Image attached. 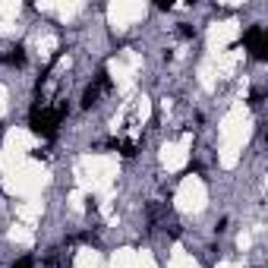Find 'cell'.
Instances as JSON below:
<instances>
[{
	"label": "cell",
	"instance_id": "obj_3",
	"mask_svg": "<svg viewBox=\"0 0 268 268\" xmlns=\"http://www.w3.org/2000/svg\"><path fill=\"white\" fill-rule=\"evenodd\" d=\"M4 63H7V66H26V47H22V44H13V47H7V54H4Z\"/></svg>",
	"mask_w": 268,
	"mask_h": 268
},
{
	"label": "cell",
	"instance_id": "obj_7",
	"mask_svg": "<svg viewBox=\"0 0 268 268\" xmlns=\"http://www.w3.org/2000/svg\"><path fill=\"white\" fill-rule=\"evenodd\" d=\"M10 268H35V259L32 256H22V259H16Z\"/></svg>",
	"mask_w": 268,
	"mask_h": 268
},
{
	"label": "cell",
	"instance_id": "obj_10",
	"mask_svg": "<svg viewBox=\"0 0 268 268\" xmlns=\"http://www.w3.org/2000/svg\"><path fill=\"white\" fill-rule=\"evenodd\" d=\"M202 167H199V161H189V164H186V170L183 174H199Z\"/></svg>",
	"mask_w": 268,
	"mask_h": 268
},
{
	"label": "cell",
	"instance_id": "obj_6",
	"mask_svg": "<svg viewBox=\"0 0 268 268\" xmlns=\"http://www.w3.org/2000/svg\"><path fill=\"white\" fill-rule=\"evenodd\" d=\"M117 149H120V155H123V158H133V155H136V142H120Z\"/></svg>",
	"mask_w": 268,
	"mask_h": 268
},
{
	"label": "cell",
	"instance_id": "obj_1",
	"mask_svg": "<svg viewBox=\"0 0 268 268\" xmlns=\"http://www.w3.org/2000/svg\"><path fill=\"white\" fill-rule=\"evenodd\" d=\"M66 114H69V107L63 101H57L54 107L32 104V111H29V130L38 133L41 139H54V136H57V127L66 120Z\"/></svg>",
	"mask_w": 268,
	"mask_h": 268
},
{
	"label": "cell",
	"instance_id": "obj_2",
	"mask_svg": "<svg viewBox=\"0 0 268 268\" xmlns=\"http://www.w3.org/2000/svg\"><path fill=\"white\" fill-rule=\"evenodd\" d=\"M243 44L253 51L256 60H265V57H268V35H265L262 26H249V29L243 32Z\"/></svg>",
	"mask_w": 268,
	"mask_h": 268
},
{
	"label": "cell",
	"instance_id": "obj_8",
	"mask_svg": "<svg viewBox=\"0 0 268 268\" xmlns=\"http://www.w3.org/2000/svg\"><path fill=\"white\" fill-rule=\"evenodd\" d=\"M177 32H180V38H192V35H196V29H192L189 22H180V29H177Z\"/></svg>",
	"mask_w": 268,
	"mask_h": 268
},
{
	"label": "cell",
	"instance_id": "obj_9",
	"mask_svg": "<svg viewBox=\"0 0 268 268\" xmlns=\"http://www.w3.org/2000/svg\"><path fill=\"white\" fill-rule=\"evenodd\" d=\"M262 98H265V92H262V88H256V92L249 95V104H253V107H259V104H262Z\"/></svg>",
	"mask_w": 268,
	"mask_h": 268
},
{
	"label": "cell",
	"instance_id": "obj_4",
	"mask_svg": "<svg viewBox=\"0 0 268 268\" xmlns=\"http://www.w3.org/2000/svg\"><path fill=\"white\" fill-rule=\"evenodd\" d=\"M98 98H101V88L92 82V85H85V92H82V111H92V107L98 104Z\"/></svg>",
	"mask_w": 268,
	"mask_h": 268
},
{
	"label": "cell",
	"instance_id": "obj_5",
	"mask_svg": "<svg viewBox=\"0 0 268 268\" xmlns=\"http://www.w3.org/2000/svg\"><path fill=\"white\" fill-rule=\"evenodd\" d=\"M95 85L101 88V92H111V76H107V69H104V66L98 69V76H95Z\"/></svg>",
	"mask_w": 268,
	"mask_h": 268
}]
</instances>
